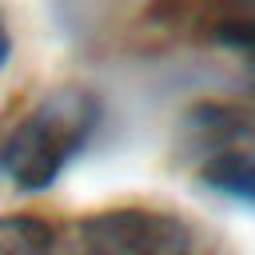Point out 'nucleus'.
Segmentation results:
<instances>
[{"instance_id":"1","label":"nucleus","mask_w":255,"mask_h":255,"mask_svg":"<svg viewBox=\"0 0 255 255\" xmlns=\"http://www.w3.org/2000/svg\"><path fill=\"white\" fill-rule=\"evenodd\" d=\"M104 108L84 88H60L44 96L8 135L0 167L20 191H48L68 163L92 143Z\"/></svg>"},{"instance_id":"2","label":"nucleus","mask_w":255,"mask_h":255,"mask_svg":"<svg viewBox=\"0 0 255 255\" xmlns=\"http://www.w3.org/2000/svg\"><path fill=\"white\" fill-rule=\"evenodd\" d=\"M191 227L163 207H104L76 223L68 255H191Z\"/></svg>"},{"instance_id":"3","label":"nucleus","mask_w":255,"mask_h":255,"mask_svg":"<svg viewBox=\"0 0 255 255\" xmlns=\"http://www.w3.org/2000/svg\"><path fill=\"white\" fill-rule=\"evenodd\" d=\"M60 231L52 219L36 211H8L0 215V255H56Z\"/></svg>"},{"instance_id":"4","label":"nucleus","mask_w":255,"mask_h":255,"mask_svg":"<svg viewBox=\"0 0 255 255\" xmlns=\"http://www.w3.org/2000/svg\"><path fill=\"white\" fill-rule=\"evenodd\" d=\"M199 175L219 195L255 207V151H223V155L207 159Z\"/></svg>"},{"instance_id":"5","label":"nucleus","mask_w":255,"mask_h":255,"mask_svg":"<svg viewBox=\"0 0 255 255\" xmlns=\"http://www.w3.org/2000/svg\"><path fill=\"white\" fill-rule=\"evenodd\" d=\"M215 40L235 48V52H251L255 56V16H239V20H227L215 28Z\"/></svg>"},{"instance_id":"6","label":"nucleus","mask_w":255,"mask_h":255,"mask_svg":"<svg viewBox=\"0 0 255 255\" xmlns=\"http://www.w3.org/2000/svg\"><path fill=\"white\" fill-rule=\"evenodd\" d=\"M8 56H12V32H8V24H4V16H0V72H4V64H8Z\"/></svg>"}]
</instances>
